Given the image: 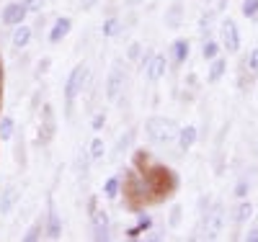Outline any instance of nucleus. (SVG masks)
<instances>
[{
  "label": "nucleus",
  "mask_w": 258,
  "mask_h": 242,
  "mask_svg": "<svg viewBox=\"0 0 258 242\" xmlns=\"http://www.w3.org/2000/svg\"><path fill=\"white\" fill-rule=\"evenodd\" d=\"M142 175H145V181H147V186H150L153 204H160V201L170 199V196L178 191V186H181L178 173H176L173 168L163 165V163H153L150 168L142 170Z\"/></svg>",
  "instance_id": "obj_1"
},
{
  "label": "nucleus",
  "mask_w": 258,
  "mask_h": 242,
  "mask_svg": "<svg viewBox=\"0 0 258 242\" xmlns=\"http://www.w3.org/2000/svg\"><path fill=\"white\" fill-rule=\"evenodd\" d=\"M121 193H124V206L129 211L145 209L147 204H153V196H150V186L145 181V175L129 165L121 175Z\"/></svg>",
  "instance_id": "obj_2"
},
{
  "label": "nucleus",
  "mask_w": 258,
  "mask_h": 242,
  "mask_svg": "<svg viewBox=\"0 0 258 242\" xmlns=\"http://www.w3.org/2000/svg\"><path fill=\"white\" fill-rule=\"evenodd\" d=\"M88 77H91V70H88V64H85V62L75 64V67L70 70V75L64 77L62 98H64V116H68V119H73L78 98L88 91Z\"/></svg>",
  "instance_id": "obj_3"
},
{
  "label": "nucleus",
  "mask_w": 258,
  "mask_h": 242,
  "mask_svg": "<svg viewBox=\"0 0 258 242\" xmlns=\"http://www.w3.org/2000/svg\"><path fill=\"white\" fill-rule=\"evenodd\" d=\"M178 124L170 116H150L145 121V137L150 144H173L178 137Z\"/></svg>",
  "instance_id": "obj_4"
},
{
  "label": "nucleus",
  "mask_w": 258,
  "mask_h": 242,
  "mask_svg": "<svg viewBox=\"0 0 258 242\" xmlns=\"http://www.w3.org/2000/svg\"><path fill=\"white\" fill-rule=\"evenodd\" d=\"M126 91V70H124V64L121 59H116L111 64V70L109 75H106V83H103V96L109 103H116L121 98V93Z\"/></svg>",
  "instance_id": "obj_5"
},
{
  "label": "nucleus",
  "mask_w": 258,
  "mask_h": 242,
  "mask_svg": "<svg viewBox=\"0 0 258 242\" xmlns=\"http://www.w3.org/2000/svg\"><path fill=\"white\" fill-rule=\"evenodd\" d=\"M54 137H57V114H54V106L52 103H44V106H41V121H39L36 142L41 147H47V144H52Z\"/></svg>",
  "instance_id": "obj_6"
},
{
  "label": "nucleus",
  "mask_w": 258,
  "mask_h": 242,
  "mask_svg": "<svg viewBox=\"0 0 258 242\" xmlns=\"http://www.w3.org/2000/svg\"><path fill=\"white\" fill-rule=\"evenodd\" d=\"M222 227H225V209H222V204H214L207 214H202V237H207V239L220 237Z\"/></svg>",
  "instance_id": "obj_7"
},
{
  "label": "nucleus",
  "mask_w": 258,
  "mask_h": 242,
  "mask_svg": "<svg viewBox=\"0 0 258 242\" xmlns=\"http://www.w3.org/2000/svg\"><path fill=\"white\" fill-rule=\"evenodd\" d=\"M26 18H29V8L24 0H11V3L0 8V24L6 29H16L21 24H26Z\"/></svg>",
  "instance_id": "obj_8"
},
{
  "label": "nucleus",
  "mask_w": 258,
  "mask_h": 242,
  "mask_svg": "<svg viewBox=\"0 0 258 242\" xmlns=\"http://www.w3.org/2000/svg\"><path fill=\"white\" fill-rule=\"evenodd\" d=\"M88 219H91V237L96 242H109L111 239V216H109V211L98 206L93 214H88Z\"/></svg>",
  "instance_id": "obj_9"
},
{
  "label": "nucleus",
  "mask_w": 258,
  "mask_h": 242,
  "mask_svg": "<svg viewBox=\"0 0 258 242\" xmlns=\"http://www.w3.org/2000/svg\"><path fill=\"white\" fill-rule=\"evenodd\" d=\"M168 67H170L168 57H165V54H158V52H155L153 57H150V62L145 64V70H142V77H145L147 83H158V80H163V77H165Z\"/></svg>",
  "instance_id": "obj_10"
},
{
  "label": "nucleus",
  "mask_w": 258,
  "mask_h": 242,
  "mask_svg": "<svg viewBox=\"0 0 258 242\" xmlns=\"http://www.w3.org/2000/svg\"><path fill=\"white\" fill-rule=\"evenodd\" d=\"M44 237L47 239H59L62 237V216H59V211H57L52 199H49L47 214H44Z\"/></svg>",
  "instance_id": "obj_11"
},
{
  "label": "nucleus",
  "mask_w": 258,
  "mask_h": 242,
  "mask_svg": "<svg viewBox=\"0 0 258 242\" xmlns=\"http://www.w3.org/2000/svg\"><path fill=\"white\" fill-rule=\"evenodd\" d=\"M220 31H222V47H225L230 54H235V52L240 49V31H238V24H235L232 18H225L222 26H220Z\"/></svg>",
  "instance_id": "obj_12"
},
{
  "label": "nucleus",
  "mask_w": 258,
  "mask_h": 242,
  "mask_svg": "<svg viewBox=\"0 0 258 242\" xmlns=\"http://www.w3.org/2000/svg\"><path fill=\"white\" fill-rule=\"evenodd\" d=\"M70 31H73V18L70 16H57L52 21L49 31H47V39H49V44H59L62 39H68Z\"/></svg>",
  "instance_id": "obj_13"
},
{
  "label": "nucleus",
  "mask_w": 258,
  "mask_h": 242,
  "mask_svg": "<svg viewBox=\"0 0 258 242\" xmlns=\"http://www.w3.org/2000/svg\"><path fill=\"white\" fill-rule=\"evenodd\" d=\"M188 54H191V41L188 39H173L170 41V47H168V62L170 64L181 67V64L188 59Z\"/></svg>",
  "instance_id": "obj_14"
},
{
  "label": "nucleus",
  "mask_w": 258,
  "mask_h": 242,
  "mask_svg": "<svg viewBox=\"0 0 258 242\" xmlns=\"http://www.w3.org/2000/svg\"><path fill=\"white\" fill-rule=\"evenodd\" d=\"M18 201H21V188L16 183H8L3 191H0V216L13 214V209H16Z\"/></svg>",
  "instance_id": "obj_15"
},
{
  "label": "nucleus",
  "mask_w": 258,
  "mask_h": 242,
  "mask_svg": "<svg viewBox=\"0 0 258 242\" xmlns=\"http://www.w3.org/2000/svg\"><path fill=\"white\" fill-rule=\"evenodd\" d=\"M31 39H34V26H26V24L16 26L13 34H11V47H13V52H24L29 44H31Z\"/></svg>",
  "instance_id": "obj_16"
},
{
  "label": "nucleus",
  "mask_w": 258,
  "mask_h": 242,
  "mask_svg": "<svg viewBox=\"0 0 258 242\" xmlns=\"http://www.w3.org/2000/svg\"><path fill=\"white\" fill-rule=\"evenodd\" d=\"M197 139H199V131H197V126H181L178 129V137H176V142H178V149L181 152H188L194 144H197Z\"/></svg>",
  "instance_id": "obj_17"
},
{
  "label": "nucleus",
  "mask_w": 258,
  "mask_h": 242,
  "mask_svg": "<svg viewBox=\"0 0 258 242\" xmlns=\"http://www.w3.org/2000/svg\"><path fill=\"white\" fill-rule=\"evenodd\" d=\"M101 34L103 39H116L124 34V21L119 16H109V18H103V26H101Z\"/></svg>",
  "instance_id": "obj_18"
},
{
  "label": "nucleus",
  "mask_w": 258,
  "mask_h": 242,
  "mask_svg": "<svg viewBox=\"0 0 258 242\" xmlns=\"http://www.w3.org/2000/svg\"><path fill=\"white\" fill-rule=\"evenodd\" d=\"M135 139H137V129H126V134H121V137L116 139V147H114V160H116V157H121L124 152L132 149Z\"/></svg>",
  "instance_id": "obj_19"
},
{
  "label": "nucleus",
  "mask_w": 258,
  "mask_h": 242,
  "mask_svg": "<svg viewBox=\"0 0 258 242\" xmlns=\"http://www.w3.org/2000/svg\"><path fill=\"white\" fill-rule=\"evenodd\" d=\"M103 196L109 201H116L121 196V175H109V178L103 181Z\"/></svg>",
  "instance_id": "obj_20"
},
{
  "label": "nucleus",
  "mask_w": 258,
  "mask_h": 242,
  "mask_svg": "<svg viewBox=\"0 0 258 242\" xmlns=\"http://www.w3.org/2000/svg\"><path fill=\"white\" fill-rule=\"evenodd\" d=\"M227 72V59L222 57H214L212 64H209V72H207V83H220Z\"/></svg>",
  "instance_id": "obj_21"
},
{
  "label": "nucleus",
  "mask_w": 258,
  "mask_h": 242,
  "mask_svg": "<svg viewBox=\"0 0 258 242\" xmlns=\"http://www.w3.org/2000/svg\"><path fill=\"white\" fill-rule=\"evenodd\" d=\"M41 237H44V214L36 216L34 224H31L24 234H21V239H24V242H39Z\"/></svg>",
  "instance_id": "obj_22"
},
{
  "label": "nucleus",
  "mask_w": 258,
  "mask_h": 242,
  "mask_svg": "<svg viewBox=\"0 0 258 242\" xmlns=\"http://www.w3.org/2000/svg\"><path fill=\"white\" fill-rule=\"evenodd\" d=\"M16 131H18V126H16V119L11 114L0 116V142H11L16 137Z\"/></svg>",
  "instance_id": "obj_23"
},
{
  "label": "nucleus",
  "mask_w": 258,
  "mask_h": 242,
  "mask_svg": "<svg viewBox=\"0 0 258 242\" xmlns=\"http://www.w3.org/2000/svg\"><path fill=\"white\" fill-rule=\"evenodd\" d=\"M181 21H183V6L181 3H173V6L165 11V26L168 29H181Z\"/></svg>",
  "instance_id": "obj_24"
},
{
  "label": "nucleus",
  "mask_w": 258,
  "mask_h": 242,
  "mask_svg": "<svg viewBox=\"0 0 258 242\" xmlns=\"http://www.w3.org/2000/svg\"><path fill=\"white\" fill-rule=\"evenodd\" d=\"M88 155H91V163H101L103 157H106V142H103V137H93L91 139V144H88Z\"/></svg>",
  "instance_id": "obj_25"
},
{
  "label": "nucleus",
  "mask_w": 258,
  "mask_h": 242,
  "mask_svg": "<svg viewBox=\"0 0 258 242\" xmlns=\"http://www.w3.org/2000/svg\"><path fill=\"white\" fill-rule=\"evenodd\" d=\"M250 216H253V204L250 201H240L238 206H235V211H232V222L235 224H245Z\"/></svg>",
  "instance_id": "obj_26"
},
{
  "label": "nucleus",
  "mask_w": 258,
  "mask_h": 242,
  "mask_svg": "<svg viewBox=\"0 0 258 242\" xmlns=\"http://www.w3.org/2000/svg\"><path fill=\"white\" fill-rule=\"evenodd\" d=\"M153 163H155V160H153V155H150L147 149H142V147H140V149H135V152H132V168H137L140 173H142L145 168H150Z\"/></svg>",
  "instance_id": "obj_27"
},
{
  "label": "nucleus",
  "mask_w": 258,
  "mask_h": 242,
  "mask_svg": "<svg viewBox=\"0 0 258 242\" xmlns=\"http://www.w3.org/2000/svg\"><path fill=\"white\" fill-rule=\"evenodd\" d=\"M16 163L21 165V168H26V163H29V157H26V139H24V131H16Z\"/></svg>",
  "instance_id": "obj_28"
},
{
  "label": "nucleus",
  "mask_w": 258,
  "mask_h": 242,
  "mask_svg": "<svg viewBox=\"0 0 258 242\" xmlns=\"http://www.w3.org/2000/svg\"><path fill=\"white\" fill-rule=\"evenodd\" d=\"M135 216H137V224H135V227H137V229L142 232V237H145L150 229H153V216H150L145 209H137V211H135Z\"/></svg>",
  "instance_id": "obj_29"
},
{
  "label": "nucleus",
  "mask_w": 258,
  "mask_h": 242,
  "mask_svg": "<svg viewBox=\"0 0 258 242\" xmlns=\"http://www.w3.org/2000/svg\"><path fill=\"white\" fill-rule=\"evenodd\" d=\"M202 57H204L207 62H212L214 57H220V44L214 41V39H204V44H202Z\"/></svg>",
  "instance_id": "obj_30"
},
{
  "label": "nucleus",
  "mask_w": 258,
  "mask_h": 242,
  "mask_svg": "<svg viewBox=\"0 0 258 242\" xmlns=\"http://www.w3.org/2000/svg\"><path fill=\"white\" fill-rule=\"evenodd\" d=\"M88 168H91V155H88V147L80 149V155H78V173H80V178H88Z\"/></svg>",
  "instance_id": "obj_31"
},
{
  "label": "nucleus",
  "mask_w": 258,
  "mask_h": 242,
  "mask_svg": "<svg viewBox=\"0 0 258 242\" xmlns=\"http://www.w3.org/2000/svg\"><path fill=\"white\" fill-rule=\"evenodd\" d=\"M142 52H145V47H142V44H140V41H132V44L126 47V59H129V62H140Z\"/></svg>",
  "instance_id": "obj_32"
},
{
  "label": "nucleus",
  "mask_w": 258,
  "mask_h": 242,
  "mask_svg": "<svg viewBox=\"0 0 258 242\" xmlns=\"http://www.w3.org/2000/svg\"><path fill=\"white\" fill-rule=\"evenodd\" d=\"M240 13H243L245 18H258V0H243Z\"/></svg>",
  "instance_id": "obj_33"
},
{
  "label": "nucleus",
  "mask_w": 258,
  "mask_h": 242,
  "mask_svg": "<svg viewBox=\"0 0 258 242\" xmlns=\"http://www.w3.org/2000/svg\"><path fill=\"white\" fill-rule=\"evenodd\" d=\"M26 8H29V16H39V13H44L47 8V0H24Z\"/></svg>",
  "instance_id": "obj_34"
},
{
  "label": "nucleus",
  "mask_w": 258,
  "mask_h": 242,
  "mask_svg": "<svg viewBox=\"0 0 258 242\" xmlns=\"http://www.w3.org/2000/svg\"><path fill=\"white\" fill-rule=\"evenodd\" d=\"M49 67H52V59H49V57H41V59L36 62V72H34V77H44V75L49 72Z\"/></svg>",
  "instance_id": "obj_35"
},
{
  "label": "nucleus",
  "mask_w": 258,
  "mask_h": 242,
  "mask_svg": "<svg viewBox=\"0 0 258 242\" xmlns=\"http://www.w3.org/2000/svg\"><path fill=\"white\" fill-rule=\"evenodd\" d=\"M245 67L250 70V75H258V49H253L245 59Z\"/></svg>",
  "instance_id": "obj_36"
},
{
  "label": "nucleus",
  "mask_w": 258,
  "mask_h": 242,
  "mask_svg": "<svg viewBox=\"0 0 258 242\" xmlns=\"http://www.w3.org/2000/svg\"><path fill=\"white\" fill-rule=\"evenodd\" d=\"M181 214H183V209H181V206L176 204L173 209H170V216H168V224H170V227H178V224H181Z\"/></svg>",
  "instance_id": "obj_37"
},
{
  "label": "nucleus",
  "mask_w": 258,
  "mask_h": 242,
  "mask_svg": "<svg viewBox=\"0 0 258 242\" xmlns=\"http://www.w3.org/2000/svg\"><path fill=\"white\" fill-rule=\"evenodd\" d=\"M106 126V111H96V116H93V121H91V129L93 131H101Z\"/></svg>",
  "instance_id": "obj_38"
},
{
  "label": "nucleus",
  "mask_w": 258,
  "mask_h": 242,
  "mask_svg": "<svg viewBox=\"0 0 258 242\" xmlns=\"http://www.w3.org/2000/svg\"><path fill=\"white\" fill-rule=\"evenodd\" d=\"M248 191H250V183L248 181H240L238 186H235V196H238V199H245Z\"/></svg>",
  "instance_id": "obj_39"
},
{
  "label": "nucleus",
  "mask_w": 258,
  "mask_h": 242,
  "mask_svg": "<svg viewBox=\"0 0 258 242\" xmlns=\"http://www.w3.org/2000/svg\"><path fill=\"white\" fill-rule=\"evenodd\" d=\"M96 209H98V196H88V201H85V211L93 214Z\"/></svg>",
  "instance_id": "obj_40"
},
{
  "label": "nucleus",
  "mask_w": 258,
  "mask_h": 242,
  "mask_svg": "<svg viewBox=\"0 0 258 242\" xmlns=\"http://www.w3.org/2000/svg\"><path fill=\"white\" fill-rule=\"evenodd\" d=\"M124 234H126V239H140V237H142V232H140L135 224H132V227H126V229H124Z\"/></svg>",
  "instance_id": "obj_41"
},
{
  "label": "nucleus",
  "mask_w": 258,
  "mask_h": 242,
  "mask_svg": "<svg viewBox=\"0 0 258 242\" xmlns=\"http://www.w3.org/2000/svg\"><path fill=\"white\" fill-rule=\"evenodd\" d=\"M78 3H80V11H91V8H96L98 0H78Z\"/></svg>",
  "instance_id": "obj_42"
},
{
  "label": "nucleus",
  "mask_w": 258,
  "mask_h": 242,
  "mask_svg": "<svg viewBox=\"0 0 258 242\" xmlns=\"http://www.w3.org/2000/svg\"><path fill=\"white\" fill-rule=\"evenodd\" d=\"M245 239H250V242H258V227H253V229H248V234H245Z\"/></svg>",
  "instance_id": "obj_43"
},
{
  "label": "nucleus",
  "mask_w": 258,
  "mask_h": 242,
  "mask_svg": "<svg viewBox=\"0 0 258 242\" xmlns=\"http://www.w3.org/2000/svg\"><path fill=\"white\" fill-rule=\"evenodd\" d=\"M3 77H6V70H3V59H0V88H3Z\"/></svg>",
  "instance_id": "obj_44"
},
{
  "label": "nucleus",
  "mask_w": 258,
  "mask_h": 242,
  "mask_svg": "<svg viewBox=\"0 0 258 242\" xmlns=\"http://www.w3.org/2000/svg\"><path fill=\"white\" fill-rule=\"evenodd\" d=\"M225 6H227V0H220V3H217V8H214V11H225Z\"/></svg>",
  "instance_id": "obj_45"
},
{
  "label": "nucleus",
  "mask_w": 258,
  "mask_h": 242,
  "mask_svg": "<svg viewBox=\"0 0 258 242\" xmlns=\"http://www.w3.org/2000/svg\"><path fill=\"white\" fill-rule=\"evenodd\" d=\"M0 59H3V57H0Z\"/></svg>",
  "instance_id": "obj_46"
}]
</instances>
